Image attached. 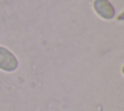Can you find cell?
I'll use <instances>...</instances> for the list:
<instances>
[{
	"label": "cell",
	"mask_w": 124,
	"mask_h": 111,
	"mask_svg": "<svg viewBox=\"0 0 124 111\" xmlns=\"http://www.w3.org/2000/svg\"><path fill=\"white\" fill-rule=\"evenodd\" d=\"M18 67V60L16 55L4 46H0V70L4 72H14Z\"/></svg>",
	"instance_id": "obj_1"
},
{
	"label": "cell",
	"mask_w": 124,
	"mask_h": 111,
	"mask_svg": "<svg viewBox=\"0 0 124 111\" xmlns=\"http://www.w3.org/2000/svg\"><path fill=\"white\" fill-rule=\"evenodd\" d=\"M93 9L101 18L106 20L112 19L115 16V10L108 0H94Z\"/></svg>",
	"instance_id": "obj_2"
}]
</instances>
